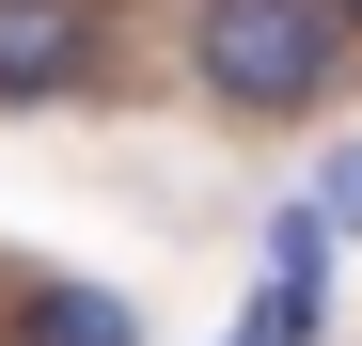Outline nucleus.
Returning <instances> with one entry per match:
<instances>
[{"mask_svg": "<svg viewBox=\"0 0 362 346\" xmlns=\"http://www.w3.org/2000/svg\"><path fill=\"white\" fill-rule=\"evenodd\" d=\"M189 79L236 126H299V110L346 79V16L331 0H205L189 16Z\"/></svg>", "mask_w": 362, "mask_h": 346, "instance_id": "1", "label": "nucleus"}, {"mask_svg": "<svg viewBox=\"0 0 362 346\" xmlns=\"http://www.w3.org/2000/svg\"><path fill=\"white\" fill-rule=\"evenodd\" d=\"M95 47H110V16H95V0H0V110L79 95V79H95Z\"/></svg>", "mask_w": 362, "mask_h": 346, "instance_id": "2", "label": "nucleus"}, {"mask_svg": "<svg viewBox=\"0 0 362 346\" xmlns=\"http://www.w3.org/2000/svg\"><path fill=\"white\" fill-rule=\"evenodd\" d=\"M16 346H142V315L95 299V283H32V299H16Z\"/></svg>", "mask_w": 362, "mask_h": 346, "instance_id": "3", "label": "nucleus"}, {"mask_svg": "<svg viewBox=\"0 0 362 346\" xmlns=\"http://www.w3.org/2000/svg\"><path fill=\"white\" fill-rule=\"evenodd\" d=\"M236 346H315V268H268V299H252Z\"/></svg>", "mask_w": 362, "mask_h": 346, "instance_id": "4", "label": "nucleus"}, {"mask_svg": "<svg viewBox=\"0 0 362 346\" xmlns=\"http://www.w3.org/2000/svg\"><path fill=\"white\" fill-rule=\"evenodd\" d=\"M315 205H331V237H362V142H346V157L315 173Z\"/></svg>", "mask_w": 362, "mask_h": 346, "instance_id": "5", "label": "nucleus"}, {"mask_svg": "<svg viewBox=\"0 0 362 346\" xmlns=\"http://www.w3.org/2000/svg\"><path fill=\"white\" fill-rule=\"evenodd\" d=\"M331 16H346V47H362V0H331Z\"/></svg>", "mask_w": 362, "mask_h": 346, "instance_id": "6", "label": "nucleus"}]
</instances>
